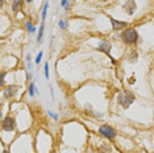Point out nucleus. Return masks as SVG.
Returning a JSON list of instances; mask_svg holds the SVG:
<instances>
[{
	"mask_svg": "<svg viewBox=\"0 0 154 153\" xmlns=\"http://www.w3.org/2000/svg\"><path fill=\"white\" fill-rule=\"evenodd\" d=\"M134 102V95L128 91V90H125V91H121L120 94H119L117 96V103L120 104V106L122 107V108H128L131 104Z\"/></svg>",
	"mask_w": 154,
	"mask_h": 153,
	"instance_id": "obj_1",
	"label": "nucleus"
},
{
	"mask_svg": "<svg viewBox=\"0 0 154 153\" xmlns=\"http://www.w3.org/2000/svg\"><path fill=\"white\" fill-rule=\"evenodd\" d=\"M121 38L124 40V42H127V44H134L138 38V33H137V30L133 29V28H128V29H125L124 32L121 33Z\"/></svg>",
	"mask_w": 154,
	"mask_h": 153,
	"instance_id": "obj_2",
	"label": "nucleus"
},
{
	"mask_svg": "<svg viewBox=\"0 0 154 153\" xmlns=\"http://www.w3.org/2000/svg\"><path fill=\"white\" fill-rule=\"evenodd\" d=\"M99 132L101 135H103L104 137L107 139H115V136H116V132H115V130L109 126H101L99 128Z\"/></svg>",
	"mask_w": 154,
	"mask_h": 153,
	"instance_id": "obj_3",
	"label": "nucleus"
},
{
	"mask_svg": "<svg viewBox=\"0 0 154 153\" xmlns=\"http://www.w3.org/2000/svg\"><path fill=\"white\" fill-rule=\"evenodd\" d=\"M3 130L4 131H13L15 130V119L13 117H11V116H7L5 119H4V121H3Z\"/></svg>",
	"mask_w": 154,
	"mask_h": 153,
	"instance_id": "obj_4",
	"label": "nucleus"
},
{
	"mask_svg": "<svg viewBox=\"0 0 154 153\" xmlns=\"http://www.w3.org/2000/svg\"><path fill=\"white\" fill-rule=\"evenodd\" d=\"M124 9L128 12V15H133L134 11H136V3H134V0H128V2L124 4Z\"/></svg>",
	"mask_w": 154,
	"mask_h": 153,
	"instance_id": "obj_5",
	"label": "nucleus"
},
{
	"mask_svg": "<svg viewBox=\"0 0 154 153\" xmlns=\"http://www.w3.org/2000/svg\"><path fill=\"white\" fill-rule=\"evenodd\" d=\"M111 24H112V28L115 30H120V29H124L127 23L125 21H119V20H115V19H111Z\"/></svg>",
	"mask_w": 154,
	"mask_h": 153,
	"instance_id": "obj_6",
	"label": "nucleus"
},
{
	"mask_svg": "<svg viewBox=\"0 0 154 153\" xmlns=\"http://www.w3.org/2000/svg\"><path fill=\"white\" fill-rule=\"evenodd\" d=\"M111 48H112V45L108 42V41H101L100 45H99V50L100 52H104L106 54H109Z\"/></svg>",
	"mask_w": 154,
	"mask_h": 153,
	"instance_id": "obj_7",
	"label": "nucleus"
},
{
	"mask_svg": "<svg viewBox=\"0 0 154 153\" xmlns=\"http://www.w3.org/2000/svg\"><path fill=\"white\" fill-rule=\"evenodd\" d=\"M16 91H17L16 86H8V89H7L5 92H4V96L5 98H12V96L16 94Z\"/></svg>",
	"mask_w": 154,
	"mask_h": 153,
	"instance_id": "obj_8",
	"label": "nucleus"
},
{
	"mask_svg": "<svg viewBox=\"0 0 154 153\" xmlns=\"http://www.w3.org/2000/svg\"><path fill=\"white\" fill-rule=\"evenodd\" d=\"M23 7V0H13V4H12V9L15 12H19Z\"/></svg>",
	"mask_w": 154,
	"mask_h": 153,
	"instance_id": "obj_9",
	"label": "nucleus"
},
{
	"mask_svg": "<svg viewBox=\"0 0 154 153\" xmlns=\"http://www.w3.org/2000/svg\"><path fill=\"white\" fill-rule=\"evenodd\" d=\"M44 29H45V27H44V24L41 25V28H40V32H38V36H37V41L40 42L41 40H42V36H44Z\"/></svg>",
	"mask_w": 154,
	"mask_h": 153,
	"instance_id": "obj_10",
	"label": "nucleus"
},
{
	"mask_svg": "<svg viewBox=\"0 0 154 153\" xmlns=\"http://www.w3.org/2000/svg\"><path fill=\"white\" fill-rule=\"evenodd\" d=\"M4 76H5V73H0V87L4 85Z\"/></svg>",
	"mask_w": 154,
	"mask_h": 153,
	"instance_id": "obj_11",
	"label": "nucleus"
},
{
	"mask_svg": "<svg viewBox=\"0 0 154 153\" xmlns=\"http://www.w3.org/2000/svg\"><path fill=\"white\" fill-rule=\"evenodd\" d=\"M29 95L30 96L34 95V85L33 83H30V86H29Z\"/></svg>",
	"mask_w": 154,
	"mask_h": 153,
	"instance_id": "obj_12",
	"label": "nucleus"
},
{
	"mask_svg": "<svg viewBox=\"0 0 154 153\" xmlns=\"http://www.w3.org/2000/svg\"><path fill=\"white\" fill-rule=\"evenodd\" d=\"M26 28H28V29H29V32H34V30H36V29H34V27L32 25V24H30V23H26Z\"/></svg>",
	"mask_w": 154,
	"mask_h": 153,
	"instance_id": "obj_13",
	"label": "nucleus"
},
{
	"mask_svg": "<svg viewBox=\"0 0 154 153\" xmlns=\"http://www.w3.org/2000/svg\"><path fill=\"white\" fill-rule=\"evenodd\" d=\"M46 13H48V4H45L44 11H42V20H45V17H46Z\"/></svg>",
	"mask_w": 154,
	"mask_h": 153,
	"instance_id": "obj_14",
	"label": "nucleus"
},
{
	"mask_svg": "<svg viewBox=\"0 0 154 153\" xmlns=\"http://www.w3.org/2000/svg\"><path fill=\"white\" fill-rule=\"evenodd\" d=\"M41 58H42V53H41V52H40V54H38V55H37V58H36V64H40Z\"/></svg>",
	"mask_w": 154,
	"mask_h": 153,
	"instance_id": "obj_15",
	"label": "nucleus"
},
{
	"mask_svg": "<svg viewBox=\"0 0 154 153\" xmlns=\"http://www.w3.org/2000/svg\"><path fill=\"white\" fill-rule=\"evenodd\" d=\"M45 75H46V78H49V67H48V64L45 65Z\"/></svg>",
	"mask_w": 154,
	"mask_h": 153,
	"instance_id": "obj_16",
	"label": "nucleus"
},
{
	"mask_svg": "<svg viewBox=\"0 0 154 153\" xmlns=\"http://www.w3.org/2000/svg\"><path fill=\"white\" fill-rule=\"evenodd\" d=\"M59 28H62V29H66V23L59 21Z\"/></svg>",
	"mask_w": 154,
	"mask_h": 153,
	"instance_id": "obj_17",
	"label": "nucleus"
},
{
	"mask_svg": "<svg viewBox=\"0 0 154 153\" xmlns=\"http://www.w3.org/2000/svg\"><path fill=\"white\" fill-rule=\"evenodd\" d=\"M61 4H62V7H66V5H67V0H62Z\"/></svg>",
	"mask_w": 154,
	"mask_h": 153,
	"instance_id": "obj_18",
	"label": "nucleus"
},
{
	"mask_svg": "<svg viewBox=\"0 0 154 153\" xmlns=\"http://www.w3.org/2000/svg\"><path fill=\"white\" fill-rule=\"evenodd\" d=\"M3 5H4V2H3V0H0V9L3 8Z\"/></svg>",
	"mask_w": 154,
	"mask_h": 153,
	"instance_id": "obj_19",
	"label": "nucleus"
},
{
	"mask_svg": "<svg viewBox=\"0 0 154 153\" xmlns=\"http://www.w3.org/2000/svg\"><path fill=\"white\" fill-rule=\"evenodd\" d=\"M26 2H28V3H32V2H33V0H26Z\"/></svg>",
	"mask_w": 154,
	"mask_h": 153,
	"instance_id": "obj_20",
	"label": "nucleus"
},
{
	"mask_svg": "<svg viewBox=\"0 0 154 153\" xmlns=\"http://www.w3.org/2000/svg\"><path fill=\"white\" fill-rule=\"evenodd\" d=\"M3 153H9V151H4V152H3Z\"/></svg>",
	"mask_w": 154,
	"mask_h": 153,
	"instance_id": "obj_21",
	"label": "nucleus"
},
{
	"mask_svg": "<svg viewBox=\"0 0 154 153\" xmlns=\"http://www.w3.org/2000/svg\"><path fill=\"white\" fill-rule=\"evenodd\" d=\"M0 119H2V111H0Z\"/></svg>",
	"mask_w": 154,
	"mask_h": 153,
	"instance_id": "obj_22",
	"label": "nucleus"
},
{
	"mask_svg": "<svg viewBox=\"0 0 154 153\" xmlns=\"http://www.w3.org/2000/svg\"><path fill=\"white\" fill-rule=\"evenodd\" d=\"M104 2H107V0H104Z\"/></svg>",
	"mask_w": 154,
	"mask_h": 153,
	"instance_id": "obj_23",
	"label": "nucleus"
}]
</instances>
